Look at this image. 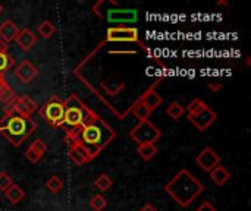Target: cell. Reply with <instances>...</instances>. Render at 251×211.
<instances>
[{
	"mask_svg": "<svg viewBox=\"0 0 251 211\" xmlns=\"http://www.w3.org/2000/svg\"><path fill=\"white\" fill-rule=\"evenodd\" d=\"M12 184H13L12 176L9 173H6V172H0V191L4 192Z\"/></svg>",
	"mask_w": 251,
	"mask_h": 211,
	"instance_id": "obj_28",
	"label": "cell"
},
{
	"mask_svg": "<svg viewBox=\"0 0 251 211\" xmlns=\"http://www.w3.org/2000/svg\"><path fill=\"white\" fill-rule=\"evenodd\" d=\"M162 137V131L151 123L150 120H143L138 122L131 131H129V138L137 144V145H146V144H156Z\"/></svg>",
	"mask_w": 251,
	"mask_h": 211,
	"instance_id": "obj_6",
	"label": "cell"
},
{
	"mask_svg": "<svg viewBox=\"0 0 251 211\" xmlns=\"http://www.w3.org/2000/svg\"><path fill=\"white\" fill-rule=\"evenodd\" d=\"M187 119H188V122H191V123L196 126L197 131L203 132V131H206V129L218 119V115H216L215 110H212V109L206 104L200 112H197V113H194V115H187Z\"/></svg>",
	"mask_w": 251,
	"mask_h": 211,
	"instance_id": "obj_9",
	"label": "cell"
},
{
	"mask_svg": "<svg viewBox=\"0 0 251 211\" xmlns=\"http://www.w3.org/2000/svg\"><path fill=\"white\" fill-rule=\"evenodd\" d=\"M196 163H197V166H199L201 170L210 173L215 167H218V166L221 164V157H219V154H218L213 148L206 147L204 150H201V151L197 154Z\"/></svg>",
	"mask_w": 251,
	"mask_h": 211,
	"instance_id": "obj_10",
	"label": "cell"
},
{
	"mask_svg": "<svg viewBox=\"0 0 251 211\" xmlns=\"http://www.w3.org/2000/svg\"><path fill=\"white\" fill-rule=\"evenodd\" d=\"M222 87H224V84L221 81H212V82H209V88L212 91H219Z\"/></svg>",
	"mask_w": 251,
	"mask_h": 211,
	"instance_id": "obj_32",
	"label": "cell"
},
{
	"mask_svg": "<svg viewBox=\"0 0 251 211\" xmlns=\"http://www.w3.org/2000/svg\"><path fill=\"white\" fill-rule=\"evenodd\" d=\"M204 106H206L204 101H201L200 98H194V100L190 101V104L187 106V115H194V113L200 112Z\"/></svg>",
	"mask_w": 251,
	"mask_h": 211,
	"instance_id": "obj_27",
	"label": "cell"
},
{
	"mask_svg": "<svg viewBox=\"0 0 251 211\" xmlns=\"http://www.w3.org/2000/svg\"><path fill=\"white\" fill-rule=\"evenodd\" d=\"M68 145H69V159L75 166H84V164L90 163V159H88L87 153L78 144L69 141Z\"/></svg>",
	"mask_w": 251,
	"mask_h": 211,
	"instance_id": "obj_15",
	"label": "cell"
},
{
	"mask_svg": "<svg viewBox=\"0 0 251 211\" xmlns=\"http://www.w3.org/2000/svg\"><path fill=\"white\" fill-rule=\"evenodd\" d=\"M38 115L51 126V128H60L63 126V115H65V107H63V100L59 97H51L49 98L40 109Z\"/></svg>",
	"mask_w": 251,
	"mask_h": 211,
	"instance_id": "obj_7",
	"label": "cell"
},
{
	"mask_svg": "<svg viewBox=\"0 0 251 211\" xmlns=\"http://www.w3.org/2000/svg\"><path fill=\"white\" fill-rule=\"evenodd\" d=\"M132 113L134 115V117H137L138 119V122H143V120H149V117H150V115L153 113L147 106H144L140 100H137L128 110H126V113Z\"/></svg>",
	"mask_w": 251,
	"mask_h": 211,
	"instance_id": "obj_16",
	"label": "cell"
},
{
	"mask_svg": "<svg viewBox=\"0 0 251 211\" xmlns=\"http://www.w3.org/2000/svg\"><path fill=\"white\" fill-rule=\"evenodd\" d=\"M37 32H38V35L41 37V38H51L54 34H56V26H54V23L51 22V21H49V19H46V21H43L38 26H37Z\"/></svg>",
	"mask_w": 251,
	"mask_h": 211,
	"instance_id": "obj_19",
	"label": "cell"
},
{
	"mask_svg": "<svg viewBox=\"0 0 251 211\" xmlns=\"http://www.w3.org/2000/svg\"><path fill=\"white\" fill-rule=\"evenodd\" d=\"M118 137L116 131L104 122L100 116L90 125L81 128L72 135H66V141L78 144L88 156L90 162L94 160L112 141Z\"/></svg>",
	"mask_w": 251,
	"mask_h": 211,
	"instance_id": "obj_1",
	"label": "cell"
},
{
	"mask_svg": "<svg viewBox=\"0 0 251 211\" xmlns=\"http://www.w3.org/2000/svg\"><path fill=\"white\" fill-rule=\"evenodd\" d=\"M106 43H138L144 50H147V46H144L140 41L138 29L134 26H110L106 31Z\"/></svg>",
	"mask_w": 251,
	"mask_h": 211,
	"instance_id": "obj_8",
	"label": "cell"
},
{
	"mask_svg": "<svg viewBox=\"0 0 251 211\" xmlns=\"http://www.w3.org/2000/svg\"><path fill=\"white\" fill-rule=\"evenodd\" d=\"M194 211H218L210 203H207V201H204V203H201L197 209Z\"/></svg>",
	"mask_w": 251,
	"mask_h": 211,
	"instance_id": "obj_31",
	"label": "cell"
},
{
	"mask_svg": "<svg viewBox=\"0 0 251 211\" xmlns=\"http://www.w3.org/2000/svg\"><path fill=\"white\" fill-rule=\"evenodd\" d=\"M63 107H65L63 126H65L66 135L75 134L76 131L90 125L91 122H94L99 117V115L96 112H93L88 106H85L84 101L75 94H71L63 101Z\"/></svg>",
	"mask_w": 251,
	"mask_h": 211,
	"instance_id": "obj_4",
	"label": "cell"
},
{
	"mask_svg": "<svg viewBox=\"0 0 251 211\" xmlns=\"http://www.w3.org/2000/svg\"><path fill=\"white\" fill-rule=\"evenodd\" d=\"M94 187H96L97 191L106 192V191H109V189L113 187V181H112V178H110L109 175L101 173V175H99V178L94 181Z\"/></svg>",
	"mask_w": 251,
	"mask_h": 211,
	"instance_id": "obj_21",
	"label": "cell"
},
{
	"mask_svg": "<svg viewBox=\"0 0 251 211\" xmlns=\"http://www.w3.org/2000/svg\"><path fill=\"white\" fill-rule=\"evenodd\" d=\"M25 159H26L31 164H37V163L43 159V156H41V154H38L37 151H34L31 147H28V148H26V151H25Z\"/></svg>",
	"mask_w": 251,
	"mask_h": 211,
	"instance_id": "obj_29",
	"label": "cell"
},
{
	"mask_svg": "<svg viewBox=\"0 0 251 211\" xmlns=\"http://www.w3.org/2000/svg\"><path fill=\"white\" fill-rule=\"evenodd\" d=\"M93 12L100 19L112 23V26H128L126 23H134L138 19L137 9L125 7L115 0H100L94 3Z\"/></svg>",
	"mask_w": 251,
	"mask_h": 211,
	"instance_id": "obj_5",
	"label": "cell"
},
{
	"mask_svg": "<svg viewBox=\"0 0 251 211\" xmlns=\"http://www.w3.org/2000/svg\"><path fill=\"white\" fill-rule=\"evenodd\" d=\"M156 85H159V81H156L151 87H149L143 94H141V97L138 98L144 106H147L151 112L153 110H156L159 106H162V103H163V98H162V95L160 94H157V91H156Z\"/></svg>",
	"mask_w": 251,
	"mask_h": 211,
	"instance_id": "obj_12",
	"label": "cell"
},
{
	"mask_svg": "<svg viewBox=\"0 0 251 211\" xmlns=\"http://www.w3.org/2000/svg\"><path fill=\"white\" fill-rule=\"evenodd\" d=\"M90 207L93 211H103L107 207V200L101 194H96L90 200Z\"/></svg>",
	"mask_w": 251,
	"mask_h": 211,
	"instance_id": "obj_26",
	"label": "cell"
},
{
	"mask_svg": "<svg viewBox=\"0 0 251 211\" xmlns=\"http://www.w3.org/2000/svg\"><path fill=\"white\" fill-rule=\"evenodd\" d=\"M15 41L22 51H29L32 48V46L37 43V35L28 28H21Z\"/></svg>",
	"mask_w": 251,
	"mask_h": 211,
	"instance_id": "obj_13",
	"label": "cell"
},
{
	"mask_svg": "<svg viewBox=\"0 0 251 211\" xmlns=\"http://www.w3.org/2000/svg\"><path fill=\"white\" fill-rule=\"evenodd\" d=\"M137 153H138V156H140L144 162H150V160L157 154V147H156V144L138 145Z\"/></svg>",
	"mask_w": 251,
	"mask_h": 211,
	"instance_id": "obj_20",
	"label": "cell"
},
{
	"mask_svg": "<svg viewBox=\"0 0 251 211\" xmlns=\"http://www.w3.org/2000/svg\"><path fill=\"white\" fill-rule=\"evenodd\" d=\"M15 76L22 82V84H29L37 75H38V69L37 66H34L29 60H22L13 70Z\"/></svg>",
	"mask_w": 251,
	"mask_h": 211,
	"instance_id": "obj_11",
	"label": "cell"
},
{
	"mask_svg": "<svg viewBox=\"0 0 251 211\" xmlns=\"http://www.w3.org/2000/svg\"><path fill=\"white\" fill-rule=\"evenodd\" d=\"M4 197H6V200L10 203V204H13V206H16L19 201H22L24 200V197H25V192H24V189L19 187V185H16V184H12L6 191H4Z\"/></svg>",
	"mask_w": 251,
	"mask_h": 211,
	"instance_id": "obj_18",
	"label": "cell"
},
{
	"mask_svg": "<svg viewBox=\"0 0 251 211\" xmlns=\"http://www.w3.org/2000/svg\"><path fill=\"white\" fill-rule=\"evenodd\" d=\"M209 175H210V179L213 181V184H216L218 187H224L231 179V173L222 164L215 167Z\"/></svg>",
	"mask_w": 251,
	"mask_h": 211,
	"instance_id": "obj_17",
	"label": "cell"
},
{
	"mask_svg": "<svg viewBox=\"0 0 251 211\" xmlns=\"http://www.w3.org/2000/svg\"><path fill=\"white\" fill-rule=\"evenodd\" d=\"M165 112H166V115H168L172 120H178L179 117L184 116L185 109H184L178 101H172V103H169V106L166 107Z\"/></svg>",
	"mask_w": 251,
	"mask_h": 211,
	"instance_id": "obj_22",
	"label": "cell"
},
{
	"mask_svg": "<svg viewBox=\"0 0 251 211\" xmlns=\"http://www.w3.org/2000/svg\"><path fill=\"white\" fill-rule=\"evenodd\" d=\"M13 57L7 51H0V73L4 75L13 66Z\"/></svg>",
	"mask_w": 251,
	"mask_h": 211,
	"instance_id": "obj_25",
	"label": "cell"
},
{
	"mask_svg": "<svg viewBox=\"0 0 251 211\" xmlns=\"http://www.w3.org/2000/svg\"><path fill=\"white\" fill-rule=\"evenodd\" d=\"M15 98V93L13 90L10 88V85L4 81L0 84V101H3L4 104L10 103L12 100Z\"/></svg>",
	"mask_w": 251,
	"mask_h": 211,
	"instance_id": "obj_24",
	"label": "cell"
},
{
	"mask_svg": "<svg viewBox=\"0 0 251 211\" xmlns=\"http://www.w3.org/2000/svg\"><path fill=\"white\" fill-rule=\"evenodd\" d=\"M4 81H6V79H4V75H1V73H0V84H1V82H4Z\"/></svg>",
	"mask_w": 251,
	"mask_h": 211,
	"instance_id": "obj_35",
	"label": "cell"
},
{
	"mask_svg": "<svg viewBox=\"0 0 251 211\" xmlns=\"http://www.w3.org/2000/svg\"><path fill=\"white\" fill-rule=\"evenodd\" d=\"M18 32H19V28L16 26V23L12 19H4L0 23V40L4 44H9V43L15 41Z\"/></svg>",
	"mask_w": 251,
	"mask_h": 211,
	"instance_id": "obj_14",
	"label": "cell"
},
{
	"mask_svg": "<svg viewBox=\"0 0 251 211\" xmlns=\"http://www.w3.org/2000/svg\"><path fill=\"white\" fill-rule=\"evenodd\" d=\"M46 188L50 194H59L63 189V181L59 176H51L50 179H47L46 182Z\"/></svg>",
	"mask_w": 251,
	"mask_h": 211,
	"instance_id": "obj_23",
	"label": "cell"
},
{
	"mask_svg": "<svg viewBox=\"0 0 251 211\" xmlns=\"http://www.w3.org/2000/svg\"><path fill=\"white\" fill-rule=\"evenodd\" d=\"M37 129V123L31 116L21 113H4L0 119V135L4 137L13 147L22 145V142L31 137Z\"/></svg>",
	"mask_w": 251,
	"mask_h": 211,
	"instance_id": "obj_3",
	"label": "cell"
},
{
	"mask_svg": "<svg viewBox=\"0 0 251 211\" xmlns=\"http://www.w3.org/2000/svg\"><path fill=\"white\" fill-rule=\"evenodd\" d=\"M0 51H7V44H4L1 40H0Z\"/></svg>",
	"mask_w": 251,
	"mask_h": 211,
	"instance_id": "obj_34",
	"label": "cell"
},
{
	"mask_svg": "<svg viewBox=\"0 0 251 211\" xmlns=\"http://www.w3.org/2000/svg\"><path fill=\"white\" fill-rule=\"evenodd\" d=\"M1 12H3V6H1V3H0V15H1Z\"/></svg>",
	"mask_w": 251,
	"mask_h": 211,
	"instance_id": "obj_36",
	"label": "cell"
},
{
	"mask_svg": "<svg viewBox=\"0 0 251 211\" xmlns=\"http://www.w3.org/2000/svg\"><path fill=\"white\" fill-rule=\"evenodd\" d=\"M138 211H157V210H156L151 204H146V206H143V207H141Z\"/></svg>",
	"mask_w": 251,
	"mask_h": 211,
	"instance_id": "obj_33",
	"label": "cell"
},
{
	"mask_svg": "<svg viewBox=\"0 0 251 211\" xmlns=\"http://www.w3.org/2000/svg\"><path fill=\"white\" fill-rule=\"evenodd\" d=\"M29 147H31L34 151H37L38 154H41V156H44V153L47 151V144H46L43 140H40V138H37L35 141H32Z\"/></svg>",
	"mask_w": 251,
	"mask_h": 211,
	"instance_id": "obj_30",
	"label": "cell"
},
{
	"mask_svg": "<svg viewBox=\"0 0 251 211\" xmlns=\"http://www.w3.org/2000/svg\"><path fill=\"white\" fill-rule=\"evenodd\" d=\"M204 191L203 184L188 170L181 169L166 185L165 192L182 209H188Z\"/></svg>",
	"mask_w": 251,
	"mask_h": 211,
	"instance_id": "obj_2",
	"label": "cell"
}]
</instances>
